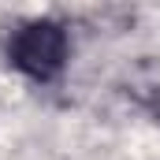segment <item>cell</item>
<instances>
[{"mask_svg":"<svg viewBox=\"0 0 160 160\" xmlns=\"http://www.w3.org/2000/svg\"><path fill=\"white\" fill-rule=\"evenodd\" d=\"M4 56H8V67L19 71L26 82L52 86L71 63V34L60 19L38 15V19L19 22L8 34Z\"/></svg>","mask_w":160,"mask_h":160,"instance_id":"obj_1","label":"cell"}]
</instances>
